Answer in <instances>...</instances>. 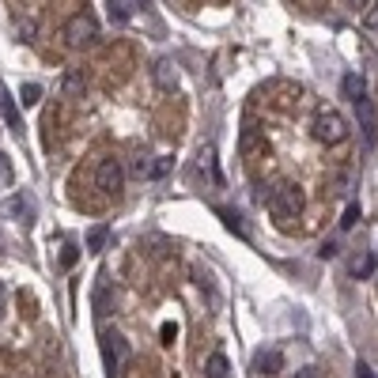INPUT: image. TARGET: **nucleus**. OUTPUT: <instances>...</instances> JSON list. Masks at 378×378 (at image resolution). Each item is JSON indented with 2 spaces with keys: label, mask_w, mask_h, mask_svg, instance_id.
Masks as SVG:
<instances>
[{
  "label": "nucleus",
  "mask_w": 378,
  "mask_h": 378,
  "mask_svg": "<svg viewBox=\"0 0 378 378\" xmlns=\"http://www.w3.org/2000/svg\"><path fill=\"white\" fill-rule=\"evenodd\" d=\"M269 212H272V220H276L280 227H287L292 220H299V212H303V189L295 186V182H280V186H272V193H269Z\"/></svg>",
  "instance_id": "nucleus-1"
},
{
  "label": "nucleus",
  "mask_w": 378,
  "mask_h": 378,
  "mask_svg": "<svg viewBox=\"0 0 378 378\" xmlns=\"http://www.w3.org/2000/svg\"><path fill=\"white\" fill-rule=\"evenodd\" d=\"M99 348H102V363H106V378H117L129 363V341L117 333V329H102Z\"/></svg>",
  "instance_id": "nucleus-2"
},
{
  "label": "nucleus",
  "mask_w": 378,
  "mask_h": 378,
  "mask_svg": "<svg viewBox=\"0 0 378 378\" xmlns=\"http://www.w3.org/2000/svg\"><path fill=\"white\" fill-rule=\"evenodd\" d=\"M310 133H314L318 144L333 148V144H344V140H348V122H344L337 110H318L314 122H310Z\"/></svg>",
  "instance_id": "nucleus-3"
},
{
  "label": "nucleus",
  "mask_w": 378,
  "mask_h": 378,
  "mask_svg": "<svg viewBox=\"0 0 378 378\" xmlns=\"http://www.w3.org/2000/svg\"><path fill=\"white\" fill-rule=\"evenodd\" d=\"M95 38H99V23H95L91 12H76L68 23H64V42L68 46H95Z\"/></svg>",
  "instance_id": "nucleus-4"
},
{
  "label": "nucleus",
  "mask_w": 378,
  "mask_h": 378,
  "mask_svg": "<svg viewBox=\"0 0 378 378\" xmlns=\"http://www.w3.org/2000/svg\"><path fill=\"white\" fill-rule=\"evenodd\" d=\"M95 186L102 193H122V186H125L122 163H117V159H102V163L95 167Z\"/></svg>",
  "instance_id": "nucleus-5"
},
{
  "label": "nucleus",
  "mask_w": 378,
  "mask_h": 378,
  "mask_svg": "<svg viewBox=\"0 0 378 378\" xmlns=\"http://www.w3.org/2000/svg\"><path fill=\"white\" fill-rule=\"evenodd\" d=\"M356 106V122H359V136H363V144L367 148H375V140H378V117H375V106H371V99H356L352 102Z\"/></svg>",
  "instance_id": "nucleus-6"
},
{
  "label": "nucleus",
  "mask_w": 378,
  "mask_h": 378,
  "mask_svg": "<svg viewBox=\"0 0 378 378\" xmlns=\"http://www.w3.org/2000/svg\"><path fill=\"white\" fill-rule=\"evenodd\" d=\"M4 212L12 216V220H19V223H35L38 208H35V197H30V193H15V197L4 200Z\"/></svg>",
  "instance_id": "nucleus-7"
},
{
  "label": "nucleus",
  "mask_w": 378,
  "mask_h": 378,
  "mask_svg": "<svg viewBox=\"0 0 378 378\" xmlns=\"http://www.w3.org/2000/svg\"><path fill=\"white\" fill-rule=\"evenodd\" d=\"M254 371L257 375H280V371H284V352H280V348H265V352H257V356H254Z\"/></svg>",
  "instance_id": "nucleus-8"
},
{
  "label": "nucleus",
  "mask_w": 378,
  "mask_h": 378,
  "mask_svg": "<svg viewBox=\"0 0 378 378\" xmlns=\"http://www.w3.org/2000/svg\"><path fill=\"white\" fill-rule=\"evenodd\" d=\"M151 76H155V84L163 87V91H174L178 87V68H174V61H155V68H151Z\"/></svg>",
  "instance_id": "nucleus-9"
},
{
  "label": "nucleus",
  "mask_w": 378,
  "mask_h": 378,
  "mask_svg": "<svg viewBox=\"0 0 378 378\" xmlns=\"http://www.w3.org/2000/svg\"><path fill=\"white\" fill-rule=\"evenodd\" d=\"M0 114H4L8 129H15V133H23V122H19V106H15V99L0 87Z\"/></svg>",
  "instance_id": "nucleus-10"
},
{
  "label": "nucleus",
  "mask_w": 378,
  "mask_h": 378,
  "mask_svg": "<svg viewBox=\"0 0 378 378\" xmlns=\"http://www.w3.org/2000/svg\"><path fill=\"white\" fill-rule=\"evenodd\" d=\"M341 91H344V99H348V102H356V99H363V95H367V79L359 76V72H348V76L341 79Z\"/></svg>",
  "instance_id": "nucleus-11"
},
{
  "label": "nucleus",
  "mask_w": 378,
  "mask_h": 378,
  "mask_svg": "<svg viewBox=\"0 0 378 378\" xmlns=\"http://www.w3.org/2000/svg\"><path fill=\"white\" fill-rule=\"evenodd\" d=\"M106 12H110L114 23H129L133 12H136V0H106Z\"/></svg>",
  "instance_id": "nucleus-12"
},
{
  "label": "nucleus",
  "mask_w": 378,
  "mask_h": 378,
  "mask_svg": "<svg viewBox=\"0 0 378 378\" xmlns=\"http://www.w3.org/2000/svg\"><path fill=\"white\" fill-rule=\"evenodd\" d=\"M227 371H231L227 356H223V352H212L208 363H205V378H227Z\"/></svg>",
  "instance_id": "nucleus-13"
},
{
  "label": "nucleus",
  "mask_w": 378,
  "mask_h": 378,
  "mask_svg": "<svg viewBox=\"0 0 378 378\" xmlns=\"http://www.w3.org/2000/svg\"><path fill=\"white\" fill-rule=\"evenodd\" d=\"M106 238H110V227H106V223L91 227V231H87V250H91V254H99L102 246H106Z\"/></svg>",
  "instance_id": "nucleus-14"
},
{
  "label": "nucleus",
  "mask_w": 378,
  "mask_h": 378,
  "mask_svg": "<svg viewBox=\"0 0 378 378\" xmlns=\"http://www.w3.org/2000/svg\"><path fill=\"white\" fill-rule=\"evenodd\" d=\"M216 216L223 220V227H227V231H235L238 238H246V227H243V220H238V212H231V208H216Z\"/></svg>",
  "instance_id": "nucleus-15"
},
{
  "label": "nucleus",
  "mask_w": 378,
  "mask_h": 378,
  "mask_svg": "<svg viewBox=\"0 0 378 378\" xmlns=\"http://www.w3.org/2000/svg\"><path fill=\"white\" fill-rule=\"evenodd\" d=\"M171 167H174L171 155H155V163H148V171H144V178H163Z\"/></svg>",
  "instance_id": "nucleus-16"
},
{
  "label": "nucleus",
  "mask_w": 378,
  "mask_h": 378,
  "mask_svg": "<svg viewBox=\"0 0 378 378\" xmlns=\"http://www.w3.org/2000/svg\"><path fill=\"white\" fill-rule=\"evenodd\" d=\"M375 265H378V254H367V257H363V261H359V265H352V276H356V280L371 276V272H375Z\"/></svg>",
  "instance_id": "nucleus-17"
},
{
  "label": "nucleus",
  "mask_w": 378,
  "mask_h": 378,
  "mask_svg": "<svg viewBox=\"0 0 378 378\" xmlns=\"http://www.w3.org/2000/svg\"><path fill=\"white\" fill-rule=\"evenodd\" d=\"M19 99H23V106H35V102L42 99V87H38V84H23Z\"/></svg>",
  "instance_id": "nucleus-18"
},
{
  "label": "nucleus",
  "mask_w": 378,
  "mask_h": 378,
  "mask_svg": "<svg viewBox=\"0 0 378 378\" xmlns=\"http://www.w3.org/2000/svg\"><path fill=\"white\" fill-rule=\"evenodd\" d=\"M64 95H84V76H79V72H68V76H64Z\"/></svg>",
  "instance_id": "nucleus-19"
},
{
  "label": "nucleus",
  "mask_w": 378,
  "mask_h": 378,
  "mask_svg": "<svg viewBox=\"0 0 378 378\" xmlns=\"http://www.w3.org/2000/svg\"><path fill=\"white\" fill-rule=\"evenodd\" d=\"M359 223V205H348L344 208V216H341V231H352Z\"/></svg>",
  "instance_id": "nucleus-20"
},
{
  "label": "nucleus",
  "mask_w": 378,
  "mask_h": 378,
  "mask_svg": "<svg viewBox=\"0 0 378 378\" xmlns=\"http://www.w3.org/2000/svg\"><path fill=\"white\" fill-rule=\"evenodd\" d=\"M0 186H12V155L0 151Z\"/></svg>",
  "instance_id": "nucleus-21"
},
{
  "label": "nucleus",
  "mask_w": 378,
  "mask_h": 378,
  "mask_svg": "<svg viewBox=\"0 0 378 378\" xmlns=\"http://www.w3.org/2000/svg\"><path fill=\"white\" fill-rule=\"evenodd\" d=\"M76 261H79V250H76V246H64V250H61V269H72Z\"/></svg>",
  "instance_id": "nucleus-22"
},
{
  "label": "nucleus",
  "mask_w": 378,
  "mask_h": 378,
  "mask_svg": "<svg viewBox=\"0 0 378 378\" xmlns=\"http://www.w3.org/2000/svg\"><path fill=\"white\" fill-rule=\"evenodd\" d=\"M159 337H163V344H174V337H178V325H171V321H167V325L159 329Z\"/></svg>",
  "instance_id": "nucleus-23"
},
{
  "label": "nucleus",
  "mask_w": 378,
  "mask_h": 378,
  "mask_svg": "<svg viewBox=\"0 0 378 378\" xmlns=\"http://www.w3.org/2000/svg\"><path fill=\"white\" fill-rule=\"evenodd\" d=\"M367 30H378V8H367Z\"/></svg>",
  "instance_id": "nucleus-24"
},
{
  "label": "nucleus",
  "mask_w": 378,
  "mask_h": 378,
  "mask_svg": "<svg viewBox=\"0 0 378 378\" xmlns=\"http://www.w3.org/2000/svg\"><path fill=\"white\" fill-rule=\"evenodd\" d=\"M337 254V246L333 243H321V250H318V257H333Z\"/></svg>",
  "instance_id": "nucleus-25"
},
{
  "label": "nucleus",
  "mask_w": 378,
  "mask_h": 378,
  "mask_svg": "<svg viewBox=\"0 0 378 378\" xmlns=\"http://www.w3.org/2000/svg\"><path fill=\"white\" fill-rule=\"evenodd\" d=\"M356 375H359V378H375V371H371L367 363H356Z\"/></svg>",
  "instance_id": "nucleus-26"
},
{
  "label": "nucleus",
  "mask_w": 378,
  "mask_h": 378,
  "mask_svg": "<svg viewBox=\"0 0 378 378\" xmlns=\"http://www.w3.org/2000/svg\"><path fill=\"white\" fill-rule=\"evenodd\" d=\"M348 8H356V12H367V0H344Z\"/></svg>",
  "instance_id": "nucleus-27"
},
{
  "label": "nucleus",
  "mask_w": 378,
  "mask_h": 378,
  "mask_svg": "<svg viewBox=\"0 0 378 378\" xmlns=\"http://www.w3.org/2000/svg\"><path fill=\"white\" fill-rule=\"evenodd\" d=\"M299 378H318V371H310V367H307V371H303Z\"/></svg>",
  "instance_id": "nucleus-28"
},
{
  "label": "nucleus",
  "mask_w": 378,
  "mask_h": 378,
  "mask_svg": "<svg viewBox=\"0 0 378 378\" xmlns=\"http://www.w3.org/2000/svg\"><path fill=\"white\" fill-rule=\"evenodd\" d=\"M0 307H4V284H0Z\"/></svg>",
  "instance_id": "nucleus-29"
},
{
  "label": "nucleus",
  "mask_w": 378,
  "mask_h": 378,
  "mask_svg": "<svg viewBox=\"0 0 378 378\" xmlns=\"http://www.w3.org/2000/svg\"><path fill=\"white\" fill-rule=\"evenodd\" d=\"M136 8H148V0H136Z\"/></svg>",
  "instance_id": "nucleus-30"
}]
</instances>
